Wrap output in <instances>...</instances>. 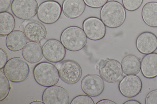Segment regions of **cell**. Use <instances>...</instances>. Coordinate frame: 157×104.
<instances>
[{
  "mask_svg": "<svg viewBox=\"0 0 157 104\" xmlns=\"http://www.w3.org/2000/svg\"><path fill=\"white\" fill-rule=\"evenodd\" d=\"M124 104H141L139 102L135 100H130L125 102Z\"/></svg>",
  "mask_w": 157,
  "mask_h": 104,
  "instance_id": "obj_31",
  "label": "cell"
},
{
  "mask_svg": "<svg viewBox=\"0 0 157 104\" xmlns=\"http://www.w3.org/2000/svg\"><path fill=\"white\" fill-rule=\"evenodd\" d=\"M144 0H122L124 8L129 11H134L138 9L142 5Z\"/></svg>",
  "mask_w": 157,
  "mask_h": 104,
  "instance_id": "obj_24",
  "label": "cell"
},
{
  "mask_svg": "<svg viewBox=\"0 0 157 104\" xmlns=\"http://www.w3.org/2000/svg\"><path fill=\"white\" fill-rule=\"evenodd\" d=\"M15 26V20L13 16L8 12L0 13V35H8L13 31Z\"/></svg>",
  "mask_w": 157,
  "mask_h": 104,
  "instance_id": "obj_22",
  "label": "cell"
},
{
  "mask_svg": "<svg viewBox=\"0 0 157 104\" xmlns=\"http://www.w3.org/2000/svg\"><path fill=\"white\" fill-rule=\"evenodd\" d=\"M101 20L107 27H118L124 23L126 12L123 5L115 0L108 1L101 8L100 13Z\"/></svg>",
  "mask_w": 157,
  "mask_h": 104,
  "instance_id": "obj_1",
  "label": "cell"
},
{
  "mask_svg": "<svg viewBox=\"0 0 157 104\" xmlns=\"http://www.w3.org/2000/svg\"><path fill=\"white\" fill-rule=\"evenodd\" d=\"M141 71L145 78L151 79L157 77V53L147 54L143 58Z\"/></svg>",
  "mask_w": 157,
  "mask_h": 104,
  "instance_id": "obj_18",
  "label": "cell"
},
{
  "mask_svg": "<svg viewBox=\"0 0 157 104\" xmlns=\"http://www.w3.org/2000/svg\"><path fill=\"white\" fill-rule=\"evenodd\" d=\"M42 100L45 104H69V95L63 88L53 85L48 87L44 91Z\"/></svg>",
  "mask_w": 157,
  "mask_h": 104,
  "instance_id": "obj_12",
  "label": "cell"
},
{
  "mask_svg": "<svg viewBox=\"0 0 157 104\" xmlns=\"http://www.w3.org/2000/svg\"><path fill=\"white\" fill-rule=\"evenodd\" d=\"M30 104H44V103L43 102H41L39 101H35L31 102Z\"/></svg>",
  "mask_w": 157,
  "mask_h": 104,
  "instance_id": "obj_32",
  "label": "cell"
},
{
  "mask_svg": "<svg viewBox=\"0 0 157 104\" xmlns=\"http://www.w3.org/2000/svg\"><path fill=\"white\" fill-rule=\"evenodd\" d=\"M60 40L67 50L72 51H79L86 44L87 38L83 30L76 26H71L62 32Z\"/></svg>",
  "mask_w": 157,
  "mask_h": 104,
  "instance_id": "obj_2",
  "label": "cell"
},
{
  "mask_svg": "<svg viewBox=\"0 0 157 104\" xmlns=\"http://www.w3.org/2000/svg\"><path fill=\"white\" fill-rule=\"evenodd\" d=\"M11 0H0V13L6 12L11 5Z\"/></svg>",
  "mask_w": 157,
  "mask_h": 104,
  "instance_id": "obj_29",
  "label": "cell"
},
{
  "mask_svg": "<svg viewBox=\"0 0 157 104\" xmlns=\"http://www.w3.org/2000/svg\"><path fill=\"white\" fill-rule=\"evenodd\" d=\"M9 79L4 73L0 70V101H3L8 95L10 90Z\"/></svg>",
  "mask_w": 157,
  "mask_h": 104,
  "instance_id": "obj_23",
  "label": "cell"
},
{
  "mask_svg": "<svg viewBox=\"0 0 157 104\" xmlns=\"http://www.w3.org/2000/svg\"><path fill=\"white\" fill-rule=\"evenodd\" d=\"M27 41L28 39L24 32L20 30H14L7 35L6 45L10 51L17 52L22 49Z\"/></svg>",
  "mask_w": 157,
  "mask_h": 104,
  "instance_id": "obj_17",
  "label": "cell"
},
{
  "mask_svg": "<svg viewBox=\"0 0 157 104\" xmlns=\"http://www.w3.org/2000/svg\"><path fill=\"white\" fill-rule=\"evenodd\" d=\"M3 69V73L9 80L15 83L25 81L30 73L28 63L25 59L19 57L9 59Z\"/></svg>",
  "mask_w": 157,
  "mask_h": 104,
  "instance_id": "obj_4",
  "label": "cell"
},
{
  "mask_svg": "<svg viewBox=\"0 0 157 104\" xmlns=\"http://www.w3.org/2000/svg\"></svg>",
  "mask_w": 157,
  "mask_h": 104,
  "instance_id": "obj_36",
  "label": "cell"
},
{
  "mask_svg": "<svg viewBox=\"0 0 157 104\" xmlns=\"http://www.w3.org/2000/svg\"><path fill=\"white\" fill-rule=\"evenodd\" d=\"M38 7L36 0H13L11 9L13 14L17 18L29 20L36 15Z\"/></svg>",
  "mask_w": 157,
  "mask_h": 104,
  "instance_id": "obj_8",
  "label": "cell"
},
{
  "mask_svg": "<svg viewBox=\"0 0 157 104\" xmlns=\"http://www.w3.org/2000/svg\"><path fill=\"white\" fill-rule=\"evenodd\" d=\"M86 5L83 0H64L62 4V10L67 17L76 19L84 12Z\"/></svg>",
  "mask_w": 157,
  "mask_h": 104,
  "instance_id": "obj_16",
  "label": "cell"
},
{
  "mask_svg": "<svg viewBox=\"0 0 157 104\" xmlns=\"http://www.w3.org/2000/svg\"><path fill=\"white\" fill-rule=\"evenodd\" d=\"M23 28L25 34L31 41L40 43L46 37L47 30L45 27L38 21L29 20Z\"/></svg>",
  "mask_w": 157,
  "mask_h": 104,
  "instance_id": "obj_15",
  "label": "cell"
},
{
  "mask_svg": "<svg viewBox=\"0 0 157 104\" xmlns=\"http://www.w3.org/2000/svg\"><path fill=\"white\" fill-rule=\"evenodd\" d=\"M88 6L93 8L102 7L108 0H83Z\"/></svg>",
  "mask_w": 157,
  "mask_h": 104,
  "instance_id": "obj_26",
  "label": "cell"
},
{
  "mask_svg": "<svg viewBox=\"0 0 157 104\" xmlns=\"http://www.w3.org/2000/svg\"><path fill=\"white\" fill-rule=\"evenodd\" d=\"M33 73L36 82L45 87L55 85L60 77L56 66L47 62H42L37 64L34 68Z\"/></svg>",
  "mask_w": 157,
  "mask_h": 104,
  "instance_id": "obj_3",
  "label": "cell"
},
{
  "mask_svg": "<svg viewBox=\"0 0 157 104\" xmlns=\"http://www.w3.org/2000/svg\"><path fill=\"white\" fill-rule=\"evenodd\" d=\"M71 104H94V102L90 96L87 95H80L73 98Z\"/></svg>",
  "mask_w": 157,
  "mask_h": 104,
  "instance_id": "obj_25",
  "label": "cell"
},
{
  "mask_svg": "<svg viewBox=\"0 0 157 104\" xmlns=\"http://www.w3.org/2000/svg\"><path fill=\"white\" fill-rule=\"evenodd\" d=\"M136 45L138 51L142 54L153 53L157 48V37L151 32H143L137 37Z\"/></svg>",
  "mask_w": 157,
  "mask_h": 104,
  "instance_id": "obj_14",
  "label": "cell"
},
{
  "mask_svg": "<svg viewBox=\"0 0 157 104\" xmlns=\"http://www.w3.org/2000/svg\"></svg>",
  "mask_w": 157,
  "mask_h": 104,
  "instance_id": "obj_35",
  "label": "cell"
},
{
  "mask_svg": "<svg viewBox=\"0 0 157 104\" xmlns=\"http://www.w3.org/2000/svg\"><path fill=\"white\" fill-rule=\"evenodd\" d=\"M8 61V56L5 51L0 48V69L3 68Z\"/></svg>",
  "mask_w": 157,
  "mask_h": 104,
  "instance_id": "obj_28",
  "label": "cell"
},
{
  "mask_svg": "<svg viewBox=\"0 0 157 104\" xmlns=\"http://www.w3.org/2000/svg\"><path fill=\"white\" fill-rule=\"evenodd\" d=\"M115 102L107 99H104L98 101L96 104H116Z\"/></svg>",
  "mask_w": 157,
  "mask_h": 104,
  "instance_id": "obj_30",
  "label": "cell"
},
{
  "mask_svg": "<svg viewBox=\"0 0 157 104\" xmlns=\"http://www.w3.org/2000/svg\"><path fill=\"white\" fill-rule=\"evenodd\" d=\"M146 104H157V89L149 92L145 99Z\"/></svg>",
  "mask_w": 157,
  "mask_h": 104,
  "instance_id": "obj_27",
  "label": "cell"
},
{
  "mask_svg": "<svg viewBox=\"0 0 157 104\" xmlns=\"http://www.w3.org/2000/svg\"><path fill=\"white\" fill-rule=\"evenodd\" d=\"M97 67L101 77L109 83L118 81L123 74L121 63L114 59H101L97 63Z\"/></svg>",
  "mask_w": 157,
  "mask_h": 104,
  "instance_id": "obj_5",
  "label": "cell"
},
{
  "mask_svg": "<svg viewBox=\"0 0 157 104\" xmlns=\"http://www.w3.org/2000/svg\"><path fill=\"white\" fill-rule=\"evenodd\" d=\"M29 20H25L22 22V25L23 27L27 23Z\"/></svg>",
  "mask_w": 157,
  "mask_h": 104,
  "instance_id": "obj_34",
  "label": "cell"
},
{
  "mask_svg": "<svg viewBox=\"0 0 157 104\" xmlns=\"http://www.w3.org/2000/svg\"><path fill=\"white\" fill-rule=\"evenodd\" d=\"M60 4L54 0H47L42 2L39 6L37 15L42 23L51 24L59 19L62 12Z\"/></svg>",
  "mask_w": 157,
  "mask_h": 104,
  "instance_id": "obj_6",
  "label": "cell"
},
{
  "mask_svg": "<svg viewBox=\"0 0 157 104\" xmlns=\"http://www.w3.org/2000/svg\"><path fill=\"white\" fill-rule=\"evenodd\" d=\"M81 87L86 95L92 97L100 95L104 89L103 78L95 74H88L84 76L81 81Z\"/></svg>",
  "mask_w": 157,
  "mask_h": 104,
  "instance_id": "obj_11",
  "label": "cell"
},
{
  "mask_svg": "<svg viewBox=\"0 0 157 104\" xmlns=\"http://www.w3.org/2000/svg\"><path fill=\"white\" fill-rule=\"evenodd\" d=\"M141 15L146 25L157 27V2H151L145 4L142 9Z\"/></svg>",
  "mask_w": 157,
  "mask_h": 104,
  "instance_id": "obj_20",
  "label": "cell"
},
{
  "mask_svg": "<svg viewBox=\"0 0 157 104\" xmlns=\"http://www.w3.org/2000/svg\"><path fill=\"white\" fill-rule=\"evenodd\" d=\"M42 48L44 57L51 62H59L65 56L66 48L61 41L58 40L50 39L47 40Z\"/></svg>",
  "mask_w": 157,
  "mask_h": 104,
  "instance_id": "obj_9",
  "label": "cell"
},
{
  "mask_svg": "<svg viewBox=\"0 0 157 104\" xmlns=\"http://www.w3.org/2000/svg\"><path fill=\"white\" fill-rule=\"evenodd\" d=\"M22 54L24 59L31 63H36L40 61L43 56L42 48L39 43L28 42L22 49Z\"/></svg>",
  "mask_w": 157,
  "mask_h": 104,
  "instance_id": "obj_19",
  "label": "cell"
},
{
  "mask_svg": "<svg viewBox=\"0 0 157 104\" xmlns=\"http://www.w3.org/2000/svg\"><path fill=\"white\" fill-rule=\"evenodd\" d=\"M121 65L123 72L126 75H136L141 70V62L133 55H128L124 57Z\"/></svg>",
  "mask_w": 157,
  "mask_h": 104,
  "instance_id": "obj_21",
  "label": "cell"
},
{
  "mask_svg": "<svg viewBox=\"0 0 157 104\" xmlns=\"http://www.w3.org/2000/svg\"><path fill=\"white\" fill-rule=\"evenodd\" d=\"M47 41V40L45 38L44 39L40 42L39 43L41 45L43 46Z\"/></svg>",
  "mask_w": 157,
  "mask_h": 104,
  "instance_id": "obj_33",
  "label": "cell"
},
{
  "mask_svg": "<svg viewBox=\"0 0 157 104\" xmlns=\"http://www.w3.org/2000/svg\"><path fill=\"white\" fill-rule=\"evenodd\" d=\"M118 88L121 94L127 98H132L138 95L142 88L140 78L136 75H127L120 82Z\"/></svg>",
  "mask_w": 157,
  "mask_h": 104,
  "instance_id": "obj_13",
  "label": "cell"
},
{
  "mask_svg": "<svg viewBox=\"0 0 157 104\" xmlns=\"http://www.w3.org/2000/svg\"><path fill=\"white\" fill-rule=\"evenodd\" d=\"M82 28L87 38L97 41L102 39L106 33V26L99 18L91 16L85 19L82 23Z\"/></svg>",
  "mask_w": 157,
  "mask_h": 104,
  "instance_id": "obj_10",
  "label": "cell"
},
{
  "mask_svg": "<svg viewBox=\"0 0 157 104\" xmlns=\"http://www.w3.org/2000/svg\"><path fill=\"white\" fill-rule=\"evenodd\" d=\"M61 79L69 84H74L80 79L82 75V70L80 65L71 60H66L57 63Z\"/></svg>",
  "mask_w": 157,
  "mask_h": 104,
  "instance_id": "obj_7",
  "label": "cell"
}]
</instances>
